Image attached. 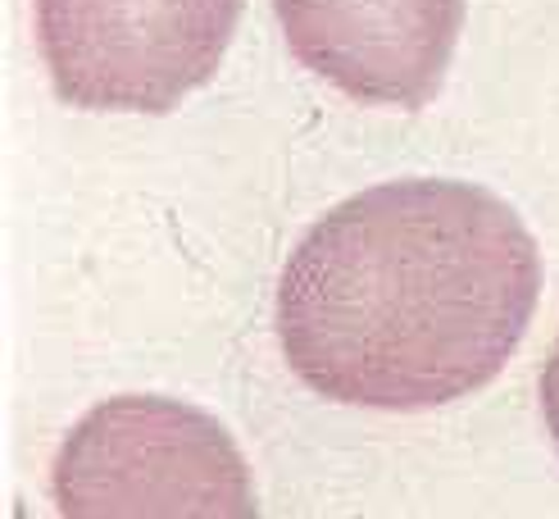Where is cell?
<instances>
[{
	"mask_svg": "<svg viewBox=\"0 0 559 519\" xmlns=\"http://www.w3.org/2000/svg\"><path fill=\"white\" fill-rule=\"evenodd\" d=\"M542 415H546V428H550V443L559 451V342L550 351V361L542 365Z\"/></svg>",
	"mask_w": 559,
	"mask_h": 519,
	"instance_id": "5b68a950",
	"label": "cell"
},
{
	"mask_svg": "<svg viewBox=\"0 0 559 519\" xmlns=\"http://www.w3.org/2000/svg\"><path fill=\"white\" fill-rule=\"evenodd\" d=\"M296 60L365 105L424 109L451 69L468 0H273Z\"/></svg>",
	"mask_w": 559,
	"mask_h": 519,
	"instance_id": "277c9868",
	"label": "cell"
},
{
	"mask_svg": "<svg viewBox=\"0 0 559 519\" xmlns=\"http://www.w3.org/2000/svg\"><path fill=\"white\" fill-rule=\"evenodd\" d=\"M542 296V251L487 187L396 178L328 210L277 283V342L310 392L432 410L506 369Z\"/></svg>",
	"mask_w": 559,
	"mask_h": 519,
	"instance_id": "6da1fadb",
	"label": "cell"
},
{
	"mask_svg": "<svg viewBox=\"0 0 559 519\" xmlns=\"http://www.w3.org/2000/svg\"><path fill=\"white\" fill-rule=\"evenodd\" d=\"M55 506L69 519H250V470L214 415L174 397H115L55 456Z\"/></svg>",
	"mask_w": 559,
	"mask_h": 519,
	"instance_id": "7a4b0ae2",
	"label": "cell"
},
{
	"mask_svg": "<svg viewBox=\"0 0 559 519\" xmlns=\"http://www.w3.org/2000/svg\"><path fill=\"white\" fill-rule=\"evenodd\" d=\"M246 0H37L55 96L78 109L169 115L218 73Z\"/></svg>",
	"mask_w": 559,
	"mask_h": 519,
	"instance_id": "3957f363",
	"label": "cell"
}]
</instances>
